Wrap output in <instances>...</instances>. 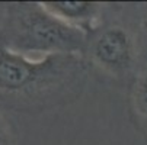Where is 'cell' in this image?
<instances>
[{
  "label": "cell",
  "mask_w": 147,
  "mask_h": 145,
  "mask_svg": "<svg viewBox=\"0 0 147 145\" xmlns=\"http://www.w3.org/2000/svg\"><path fill=\"white\" fill-rule=\"evenodd\" d=\"M0 145H7L6 136H5V131H3V125H2V120H0Z\"/></svg>",
  "instance_id": "8992f818"
},
{
  "label": "cell",
  "mask_w": 147,
  "mask_h": 145,
  "mask_svg": "<svg viewBox=\"0 0 147 145\" xmlns=\"http://www.w3.org/2000/svg\"><path fill=\"white\" fill-rule=\"evenodd\" d=\"M86 78V64L79 57L45 55L29 59L9 48H0V92L28 99L61 97Z\"/></svg>",
  "instance_id": "6da1fadb"
},
{
  "label": "cell",
  "mask_w": 147,
  "mask_h": 145,
  "mask_svg": "<svg viewBox=\"0 0 147 145\" xmlns=\"http://www.w3.org/2000/svg\"><path fill=\"white\" fill-rule=\"evenodd\" d=\"M9 49L71 55L85 49L88 33L55 17L41 3H18L10 7Z\"/></svg>",
  "instance_id": "7a4b0ae2"
},
{
  "label": "cell",
  "mask_w": 147,
  "mask_h": 145,
  "mask_svg": "<svg viewBox=\"0 0 147 145\" xmlns=\"http://www.w3.org/2000/svg\"><path fill=\"white\" fill-rule=\"evenodd\" d=\"M133 99L137 110L147 118V74L141 76L134 84Z\"/></svg>",
  "instance_id": "5b68a950"
},
{
  "label": "cell",
  "mask_w": 147,
  "mask_h": 145,
  "mask_svg": "<svg viewBox=\"0 0 147 145\" xmlns=\"http://www.w3.org/2000/svg\"><path fill=\"white\" fill-rule=\"evenodd\" d=\"M92 55L105 70L112 73L125 71L134 63V41L124 28H108L95 39Z\"/></svg>",
  "instance_id": "3957f363"
},
{
  "label": "cell",
  "mask_w": 147,
  "mask_h": 145,
  "mask_svg": "<svg viewBox=\"0 0 147 145\" xmlns=\"http://www.w3.org/2000/svg\"><path fill=\"white\" fill-rule=\"evenodd\" d=\"M41 5L63 22L85 31L86 33L93 26L99 12V3L95 2H44Z\"/></svg>",
  "instance_id": "277c9868"
}]
</instances>
